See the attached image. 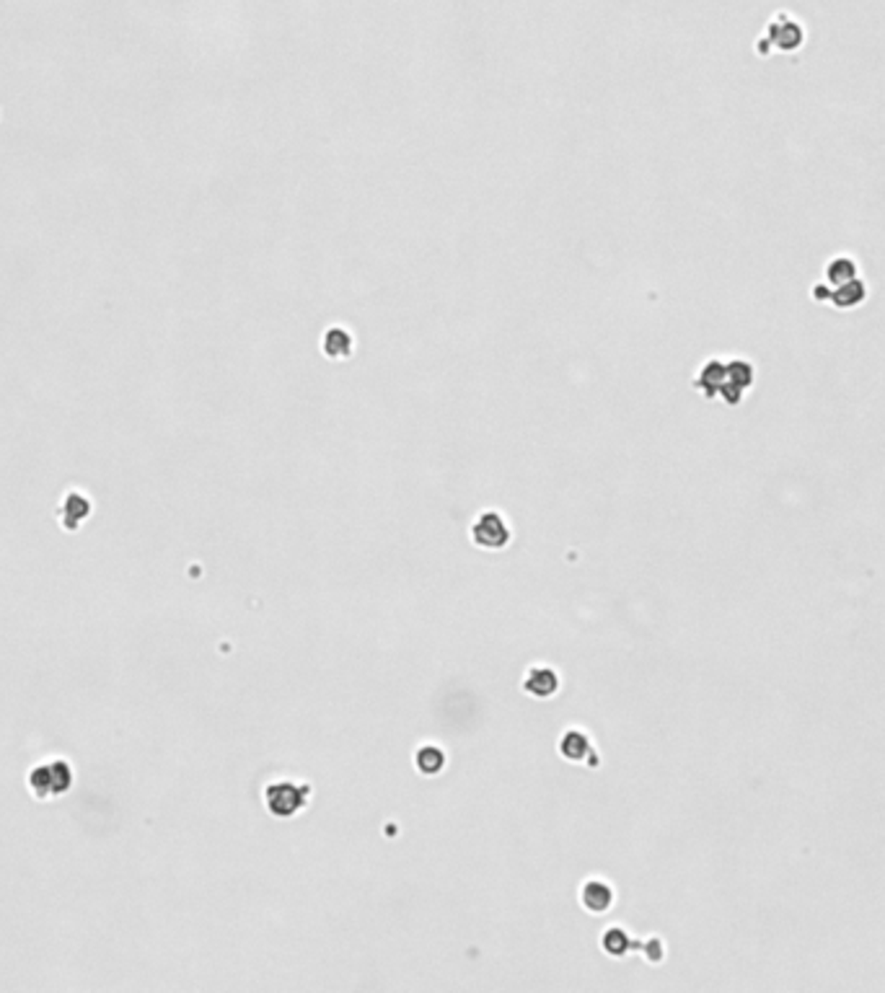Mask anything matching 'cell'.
Instances as JSON below:
<instances>
[{
  "label": "cell",
  "instance_id": "obj_1",
  "mask_svg": "<svg viewBox=\"0 0 885 993\" xmlns=\"http://www.w3.org/2000/svg\"><path fill=\"white\" fill-rule=\"evenodd\" d=\"M754 381V367L746 360H710L699 370L694 386L699 388L707 399L722 396L728 404H738L743 391Z\"/></svg>",
  "mask_w": 885,
  "mask_h": 993
},
{
  "label": "cell",
  "instance_id": "obj_2",
  "mask_svg": "<svg viewBox=\"0 0 885 993\" xmlns=\"http://www.w3.org/2000/svg\"><path fill=\"white\" fill-rule=\"evenodd\" d=\"M308 795H311V787H308V784L274 781V784L267 787L265 800H267V807H270V812L274 815V818L288 820V818H293V815H298V812L306 807Z\"/></svg>",
  "mask_w": 885,
  "mask_h": 993
},
{
  "label": "cell",
  "instance_id": "obj_3",
  "mask_svg": "<svg viewBox=\"0 0 885 993\" xmlns=\"http://www.w3.org/2000/svg\"><path fill=\"white\" fill-rule=\"evenodd\" d=\"M471 538L476 546L482 549H505L510 543V526L505 523V518L500 512H482L476 518V523L471 526Z\"/></svg>",
  "mask_w": 885,
  "mask_h": 993
},
{
  "label": "cell",
  "instance_id": "obj_4",
  "mask_svg": "<svg viewBox=\"0 0 885 993\" xmlns=\"http://www.w3.org/2000/svg\"><path fill=\"white\" fill-rule=\"evenodd\" d=\"M523 688L536 699H552L560 688V678L549 668H531L526 680H523Z\"/></svg>",
  "mask_w": 885,
  "mask_h": 993
},
{
  "label": "cell",
  "instance_id": "obj_5",
  "mask_svg": "<svg viewBox=\"0 0 885 993\" xmlns=\"http://www.w3.org/2000/svg\"><path fill=\"white\" fill-rule=\"evenodd\" d=\"M803 37H805V31H803V26L797 24V21L789 26V31H785L782 29V16L777 21H771V26H769V39H777L774 45L780 49H785V52L800 47L803 45Z\"/></svg>",
  "mask_w": 885,
  "mask_h": 993
},
{
  "label": "cell",
  "instance_id": "obj_6",
  "mask_svg": "<svg viewBox=\"0 0 885 993\" xmlns=\"http://www.w3.org/2000/svg\"><path fill=\"white\" fill-rule=\"evenodd\" d=\"M611 903H614V893H611L609 885H603V882H588L583 888V905L588 911H593V913H603Z\"/></svg>",
  "mask_w": 885,
  "mask_h": 993
},
{
  "label": "cell",
  "instance_id": "obj_7",
  "mask_svg": "<svg viewBox=\"0 0 885 993\" xmlns=\"http://www.w3.org/2000/svg\"><path fill=\"white\" fill-rule=\"evenodd\" d=\"M417 769L422 771L425 776H435L441 774L442 766H445V753L438 748V745H422L417 751Z\"/></svg>",
  "mask_w": 885,
  "mask_h": 993
},
{
  "label": "cell",
  "instance_id": "obj_8",
  "mask_svg": "<svg viewBox=\"0 0 885 993\" xmlns=\"http://www.w3.org/2000/svg\"><path fill=\"white\" fill-rule=\"evenodd\" d=\"M350 349H352V337H350L347 329H329V332H326L324 352H326L329 358H340V355L347 358Z\"/></svg>",
  "mask_w": 885,
  "mask_h": 993
},
{
  "label": "cell",
  "instance_id": "obj_9",
  "mask_svg": "<svg viewBox=\"0 0 885 993\" xmlns=\"http://www.w3.org/2000/svg\"><path fill=\"white\" fill-rule=\"evenodd\" d=\"M588 753H590V743L583 732L575 729V732H567L565 737H562V755L569 758V761H583Z\"/></svg>",
  "mask_w": 885,
  "mask_h": 993
}]
</instances>
